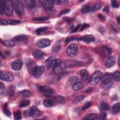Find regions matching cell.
Listing matches in <instances>:
<instances>
[{
    "instance_id": "cell-11",
    "label": "cell",
    "mask_w": 120,
    "mask_h": 120,
    "mask_svg": "<svg viewBox=\"0 0 120 120\" xmlns=\"http://www.w3.org/2000/svg\"><path fill=\"white\" fill-rule=\"evenodd\" d=\"M50 40L46 38H42L37 41L36 44L40 48H44L50 45Z\"/></svg>"
},
{
    "instance_id": "cell-38",
    "label": "cell",
    "mask_w": 120,
    "mask_h": 120,
    "mask_svg": "<svg viewBox=\"0 0 120 120\" xmlns=\"http://www.w3.org/2000/svg\"><path fill=\"white\" fill-rule=\"evenodd\" d=\"M7 21L8 24L12 25H17V24H20L21 22L20 21L15 20H7Z\"/></svg>"
},
{
    "instance_id": "cell-20",
    "label": "cell",
    "mask_w": 120,
    "mask_h": 120,
    "mask_svg": "<svg viewBox=\"0 0 120 120\" xmlns=\"http://www.w3.org/2000/svg\"><path fill=\"white\" fill-rule=\"evenodd\" d=\"M32 55L35 59H40L44 56L45 53L42 51L39 50H35L33 52Z\"/></svg>"
},
{
    "instance_id": "cell-8",
    "label": "cell",
    "mask_w": 120,
    "mask_h": 120,
    "mask_svg": "<svg viewBox=\"0 0 120 120\" xmlns=\"http://www.w3.org/2000/svg\"><path fill=\"white\" fill-rule=\"evenodd\" d=\"M0 79L6 82H11L14 80L12 73L7 71H1L0 73Z\"/></svg>"
},
{
    "instance_id": "cell-46",
    "label": "cell",
    "mask_w": 120,
    "mask_h": 120,
    "mask_svg": "<svg viewBox=\"0 0 120 120\" xmlns=\"http://www.w3.org/2000/svg\"><path fill=\"white\" fill-rule=\"evenodd\" d=\"M70 11V10L69 9H65V10H64L61 11L60 12V15H59V16H61L62 15H64V14H67V13H69Z\"/></svg>"
},
{
    "instance_id": "cell-13",
    "label": "cell",
    "mask_w": 120,
    "mask_h": 120,
    "mask_svg": "<svg viewBox=\"0 0 120 120\" xmlns=\"http://www.w3.org/2000/svg\"><path fill=\"white\" fill-rule=\"evenodd\" d=\"M45 70V67L43 66H37L33 75L36 78H39L43 74Z\"/></svg>"
},
{
    "instance_id": "cell-35",
    "label": "cell",
    "mask_w": 120,
    "mask_h": 120,
    "mask_svg": "<svg viewBox=\"0 0 120 120\" xmlns=\"http://www.w3.org/2000/svg\"><path fill=\"white\" fill-rule=\"evenodd\" d=\"M5 5V0H1L0 1V13L1 15L4 14Z\"/></svg>"
},
{
    "instance_id": "cell-39",
    "label": "cell",
    "mask_w": 120,
    "mask_h": 120,
    "mask_svg": "<svg viewBox=\"0 0 120 120\" xmlns=\"http://www.w3.org/2000/svg\"><path fill=\"white\" fill-rule=\"evenodd\" d=\"M54 99L56 101V102H57L59 103H62L65 100V98L62 96H57L56 97H55L54 98Z\"/></svg>"
},
{
    "instance_id": "cell-19",
    "label": "cell",
    "mask_w": 120,
    "mask_h": 120,
    "mask_svg": "<svg viewBox=\"0 0 120 120\" xmlns=\"http://www.w3.org/2000/svg\"><path fill=\"white\" fill-rule=\"evenodd\" d=\"M28 38V36L24 34H20L17 35L13 38L12 40L15 42H22L25 40H26Z\"/></svg>"
},
{
    "instance_id": "cell-30",
    "label": "cell",
    "mask_w": 120,
    "mask_h": 120,
    "mask_svg": "<svg viewBox=\"0 0 120 120\" xmlns=\"http://www.w3.org/2000/svg\"><path fill=\"white\" fill-rule=\"evenodd\" d=\"M1 43L6 46H13L15 45V43L12 40H7L1 41Z\"/></svg>"
},
{
    "instance_id": "cell-53",
    "label": "cell",
    "mask_w": 120,
    "mask_h": 120,
    "mask_svg": "<svg viewBox=\"0 0 120 120\" xmlns=\"http://www.w3.org/2000/svg\"><path fill=\"white\" fill-rule=\"evenodd\" d=\"M77 79H78V78L76 76H73L70 79V81L71 82H75L77 80Z\"/></svg>"
},
{
    "instance_id": "cell-28",
    "label": "cell",
    "mask_w": 120,
    "mask_h": 120,
    "mask_svg": "<svg viewBox=\"0 0 120 120\" xmlns=\"http://www.w3.org/2000/svg\"><path fill=\"white\" fill-rule=\"evenodd\" d=\"M43 105L46 107H50L53 105V101L51 99H46L44 100L43 102Z\"/></svg>"
},
{
    "instance_id": "cell-24",
    "label": "cell",
    "mask_w": 120,
    "mask_h": 120,
    "mask_svg": "<svg viewBox=\"0 0 120 120\" xmlns=\"http://www.w3.org/2000/svg\"><path fill=\"white\" fill-rule=\"evenodd\" d=\"M98 119V116L97 114L93 113H89L85 116L83 118L84 120H96Z\"/></svg>"
},
{
    "instance_id": "cell-34",
    "label": "cell",
    "mask_w": 120,
    "mask_h": 120,
    "mask_svg": "<svg viewBox=\"0 0 120 120\" xmlns=\"http://www.w3.org/2000/svg\"><path fill=\"white\" fill-rule=\"evenodd\" d=\"M30 103V101L29 99H24L22 100L19 105L20 107H24L28 106Z\"/></svg>"
},
{
    "instance_id": "cell-23",
    "label": "cell",
    "mask_w": 120,
    "mask_h": 120,
    "mask_svg": "<svg viewBox=\"0 0 120 120\" xmlns=\"http://www.w3.org/2000/svg\"><path fill=\"white\" fill-rule=\"evenodd\" d=\"M18 94L22 97H29L31 95V92L28 90H23L18 92Z\"/></svg>"
},
{
    "instance_id": "cell-5",
    "label": "cell",
    "mask_w": 120,
    "mask_h": 120,
    "mask_svg": "<svg viewBox=\"0 0 120 120\" xmlns=\"http://www.w3.org/2000/svg\"><path fill=\"white\" fill-rule=\"evenodd\" d=\"M78 52V45L76 44H72L69 45L66 49V54L69 57L75 56Z\"/></svg>"
},
{
    "instance_id": "cell-3",
    "label": "cell",
    "mask_w": 120,
    "mask_h": 120,
    "mask_svg": "<svg viewBox=\"0 0 120 120\" xmlns=\"http://www.w3.org/2000/svg\"><path fill=\"white\" fill-rule=\"evenodd\" d=\"M14 8V3L11 0H6L4 13L7 16H10L12 15Z\"/></svg>"
},
{
    "instance_id": "cell-21",
    "label": "cell",
    "mask_w": 120,
    "mask_h": 120,
    "mask_svg": "<svg viewBox=\"0 0 120 120\" xmlns=\"http://www.w3.org/2000/svg\"><path fill=\"white\" fill-rule=\"evenodd\" d=\"M80 74L82 80L85 81L89 79V75L86 70L82 69L80 70Z\"/></svg>"
},
{
    "instance_id": "cell-48",
    "label": "cell",
    "mask_w": 120,
    "mask_h": 120,
    "mask_svg": "<svg viewBox=\"0 0 120 120\" xmlns=\"http://www.w3.org/2000/svg\"><path fill=\"white\" fill-rule=\"evenodd\" d=\"M90 27V25L87 23H84L82 26H81V30L82 31L84 29H86L87 28H88Z\"/></svg>"
},
{
    "instance_id": "cell-31",
    "label": "cell",
    "mask_w": 120,
    "mask_h": 120,
    "mask_svg": "<svg viewBox=\"0 0 120 120\" xmlns=\"http://www.w3.org/2000/svg\"><path fill=\"white\" fill-rule=\"evenodd\" d=\"M25 3L27 4L28 8L30 9H32L34 8L35 7V1L33 0H25Z\"/></svg>"
},
{
    "instance_id": "cell-22",
    "label": "cell",
    "mask_w": 120,
    "mask_h": 120,
    "mask_svg": "<svg viewBox=\"0 0 120 120\" xmlns=\"http://www.w3.org/2000/svg\"><path fill=\"white\" fill-rule=\"evenodd\" d=\"M110 109L109 105L106 102H102L99 106V110L101 112L107 111Z\"/></svg>"
},
{
    "instance_id": "cell-32",
    "label": "cell",
    "mask_w": 120,
    "mask_h": 120,
    "mask_svg": "<svg viewBox=\"0 0 120 120\" xmlns=\"http://www.w3.org/2000/svg\"><path fill=\"white\" fill-rule=\"evenodd\" d=\"M7 103H5L3 105V112L7 116H10L11 115V113L9 110L8 108Z\"/></svg>"
},
{
    "instance_id": "cell-55",
    "label": "cell",
    "mask_w": 120,
    "mask_h": 120,
    "mask_svg": "<svg viewBox=\"0 0 120 120\" xmlns=\"http://www.w3.org/2000/svg\"><path fill=\"white\" fill-rule=\"evenodd\" d=\"M117 21L119 23H120V16H118V17H117Z\"/></svg>"
},
{
    "instance_id": "cell-18",
    "label": "cell",
    "mask_w": 120,
    "mask_h": 120,
    "mask_svg": "<svg viewBox=\"0 0 120 120\" xmlns=\"http://www.w3.org/2000/svg\"><path fill=\"white\" fill-rule=\"evenodd\" d=\"M64 68V66L62 63L56 65L54 68H53V72L56 75H59L63 72Z\"/></svg>"
},
{
    "instance_id": "cell-50",
    "label": "cell",
    "mask_w": 120,
    "mask_h": 120,
    "mask_svg": "<svg viewBox=\"0 0 120 120\" xmlns=\"http://www.w3.org/2000/svg\"><path fill=\"white\" fill-rule=\"evenodd\" d=\"M98 16L99 17V18L100 19V20L102 21H104L105 20V16L102 15V14H99L98 15Z\"/></svg>"
},
{
    "instance_id": "cell-43",
    "label": "cell",
    "mask_w": 120,
    "mask_h": 120,
    "mask_svg": "<svg viewBox=\"0 0 120 120\" xmlns=\"http://www.w3.org/2000/svg\"><path fill=\"white\" fill-rule=\"evenodd\" d=\"M111 3L112 6L113 8H118L119 7V4L116 0H112Z\"/></svg>"
},
{
    "instance_id": "cell-25",
    "label": "cell",
    "mask_w": 120,
    "mask_h": 120,
    "mask_svg": "<svg viewBox=\"0 0 120 120\" xmlns=\"http://www.w3.org/2000/svg\"><path fill=\"white\" fill-rule=\"evenodd\" d=\"M120 103H116L112 105V113L115 114L120 112Z\"/></svg>"
},
{
    "instance_id": "cell-33",
    "label": "cell",
    "mask_w": 120,
    "mask_h": 120,
    "mask_svg": "<svg viewBox=\"0 0 120 120\" xmlns=\"http://www.w3.org/2000/svg\"><path fill=\"white\" fill-rule=\"evenodd\" d=\"M14 120H21L22 118V113L20 111H16L14 112Z\"/></svg>"
},
{
    "instance_id": "cell-41",
    "label": "cell",
    "mask_w": 120,
    "mask_h": 120,
    "mask_svg": "<svg viewBox=\"0 0 120 120\" xmlns=\"http://www.w3.org/2000/svg\"><path fill=\"white\" fill-rule=\"evenodd\" d=\"M49 18L47 16H43V17H39L37 18H35L33 20L34 21H43L47 20Z\"/></svg>"
},
{
    "instance_id": "cell-7",
    "label": "cell",
    "mask_w": 120,
    "mask_h": 120,
    "mask_svg": "<svg viewBox=\"0 0 120 120\" xmlns=\"http://www.w3.org/2000/svg\"><path fill=\"white\" fill-rule=\"evenodd\" d=\"M38 88L40 92L46 96H51L55 94L54 90L47 86H38Z\"/></svg>"
},
{
    "instance_id": "cell-47",
    "label": "cell",
    "mask_w": 120,
    "mask_h": 120,
    "mask_svg": "<svg viewBox=\"0 0 120 120\" xmlns=\"http://www.w3.org/2000/svg\"><path fill=\"white\" fill-rule=\"evenodd\" d=\"M81 25L80 24H79V25H77L71 31V33H75V32H76L78 30V29H79V28H80V27H81Z\"/></svg>"
},
{
    "instance_id": "cell-12",
    "label": "cell",
    "mask_w": 120,
    "mask_h": 120,
    "mask_svg": "<svg viewBox=\"0 0 120 120\" xmlns=\"http://www.w3.org/2000/svg\"><path fill=\"white\" fill-rule=\"evenodd\" d=\"M22 62L21 60H16L13 61L11 64V68L15 71L20 70L22 66Z\"/></svg>"
},
{
    "instance_id": "cell-10",
    "label": "cell",
    "mask_w": 120,
    "mask_h": 120,
    "mask_svg": "<svg viewBox=\"0 0 120 120\" xmlns=\"http://www.w3.org/2000/svg\"><path fill=\"white\" fill-rule=\"evenodd\" d=\"M97 10H98V8L95 4L93 5H86L82 7L81 12L83 14H86L90 12H95Z\"/></svg>"
},
{
    "instance_id": "cell-37",
    "label": "cell",
    "mask_w": 120,
    "mask_h": 120,
    "mask_svg": "<svg viewBox=\"0 0 120 120\" xmlns=\"http://www.w3.org/2000/svg\"><path fill=\"white\" fill-rule=\"evenodd\" d=\"M85 96L84 95H80L77 97H76L73 100V103H77L78 102H81L82 100L85 98Z\"/></svg>"
},
{
    "instance_id": "cell-51",
    "label": "cell",
    "mask_w": 120,
    "mask_h": 120,
    "mask_svg": "<svg viewBox=\"0 0 120 120\" xmlns=\"http://www.w3.org/2000/svg\"><path fill=\"white\" fill-rule=\"evenodd\" d=\"M103 11L104 13L107 14L109 12V8L108 6H105L103 9Z\"/></svg>"
},
{
    "instance_id": "cell-6",
    "label": "cell",
    "mask_w": 120,
    "mask_h": 120,
    "mask_svg": "<svg viewBox=\"0 0 120 120\" xmlns=\"http://www.w3.org/2000/svg\"><path fill=\"white\" fill-rule=\"evenodd\" d=\"M14 9L18 16H21L24 14V8L22 2L20 0H15L14 4Z\"/></svg>"
},
{
    "instance_id": "cell-44",
    "label": "cell",
    "mask_w": 120,
    "mask_h": 120,
    "mask_svg": "<svg viewBox=\"0 0 120 120\" xmlns=\"http://www.w3.org/2000/svg\"><path fill=\"white\" fill-rule=\"evenodd\" d=\"M4 90H5L4 85L2 82H0V93L1 95H2L4 92Z\"/></svg>"
},
{
    "instance_id": "cell-45",
    "label": "cell",
    "mask_w": 120,
    "mask_h": 120,
    "mask_svg": "<svg viewBox=\"0 0 120 120\" xmlns=\"http://www.w3.org/2000/svg\"><path fill=\"white\" fill-rule=\"evenodd\" d=\"M79 40V38H75V37H70L69 38H67L66 40H65V42L66 43H68L71 41H73V40Z\"/></svg>"
},
{
    "instance_id": "cell-40",
    "label": "cell",
    "mask_w": 120,
    "mask_h": 120,
    "mask_svg": "<svg viewBox=\"0 0 120 120\" xmlns=\"http://www.w3.org/2000/svg\"><path fill=\"white\" fill-rule=\"evenodd\" d=\"M106 113L104 112H102L99 113V116H98V119L100 120H104L106 119Z\"/></svg>"
},
{
    "instance_id": "cell-42",
    "label": "cell",
    "mask_w": 120,
    "mask_h": 120,
    "mask_svg": "<svg viewBox=\"0 0 120 120\" xmlns=\"http://www.w3.org/2000/svg\"><path fill=\"white\" fill-rule=\"evenodd\" d=\"M91 105V102L90 101H88L86 103H85L84 105H83V106L82 107V110H85L86 109H88V108H89Z\"/></svg>"
},
{
    "instance_id": "cell-29",
    "label": "cell",
    "mask_w": 120,
    "mask_h": 120,
    "mask_svg": "<svg viewBox=\"0 0 120 120\" xmlns=\"http://www.w3.org/2000/svg\"><path fill=\"white\" fill-rule=\"evenodd\" d=\"M112 79L114 81L117 82H119L120 81V72L119 71H115L112 74Z\"/></svg>"
},
{
    "instance_id": "cell-54",
    "label": "cell",
    "mask_w": 120,
    "mask_h": 120,
    "mask_svg": "<svg viewBox=\"0 0 120 120\" xmlns=\"http://www.w3.org/2000/svg\"><path fill=\"white\" fill-rule=\"evenodd\" d=\"M92 90V88L90 87V88H88V89H87L86 90H85V92L86 93H89V92L91 91Z\"/></svg>"
},
{
    "instance_id": "cell-56",
    "label": "cell",
    "mask_w": 120,
    "mask_h": 120,
    "mask_svg": "<svg viewBox=\"0 0 120 120\" xmlns=\"http://www.w3.org/2000/svg\"><path fill=\"white\" fill-rule=\"evenodd\" d=\"M118 65H119V66H120V62H119V61H120V58H118Z\"/></svg>"
},
{
    "instance_id": "cell-9",
    "label": "cell",
    "mask_w": 120,
    "mask_h": 120,
    "mask_svg": "<svg viewBox=\"0 0 120 120\" xmlns=\"http://www.w3.org/2000/svg\"><path fill=\"white\" fill-rule=\"evenodd\" d=\"M101 82L104 85L110 84L112 80V74L111 73H105L101 77Z\"/></svg>"
},
{
    "instance_id": "cell-27",
    "label": "cell",
    "mask_w": 120,
    "mask_h": 120,
    "mask_svg": "<svg viewBox=\"0 0 120 120\" xmlns=\"http://www.w3.org/2000/svg\"><path fill=\"white\" fill-rule=\"evenodd\" d=\"M83 85L82 82H76L73 84L72 86V88L75 90H78L81 89L83 87Z\"/></svg>"
},
{
    "instance_id": "cell-36",
    "label": "cell",
    "mask_w": 120,
    "mask_h": 120,
    "mask_svg": "<svg viewBox=\"0 0 120 120\" xmlns=\"http://www.w3.org/2000/svg\"><path fill=\"white\" fill-rule=\"evenodd\" d=\"M48 29V28L47 27H40L38 28L36 30V33L37 34H40L41 33L44 32L45 31H46V30H47Z\"/></svg>"
},
{
    "instance_id": "cell-17",
    "label": "cell",
    "mask_w": 120,
    "mask_h": 120,
    "mask_svg": "<svg viewBox=\"0 0 120 120\" xmlns=\"http://www.w3.org/2000/svg\"><path fill=\"white\" fill-rule=\"evenodd\" d=\"M115 61L116 60L114 56H110L106 60L105 64L107 68H109L112 67L115 64Z\"/></svg>"
},
{
    "instance_id": "cell-14",
    "label": "cell",
    "mask_w": 120,
    "mask_h": 120,
    "mask_svg": "<svg viewBox=\"0 0 120 120\" xmlns=\"http://www.w3.org/2000/svg\"><path fill=\"white\" fill-rule=\"evenodd\" d=\"M27 65V68L28 72L31 74L32 75L33 74V73L35 71V69L37 66H36L35 62H34L32 60H30L26 64Z\"/></svg>"
},
{
    "instance_id": "cell-49",
    "label": "cell",
    "mask_w": 120,
    "mask_h": 120,
    "mask_svg": "<svg viewBox=\"0 0 120 120\" xmlns=\"http://www.w3.org/2000/svg\"><path fill=\"white\" fill-rule=\"evenodd\" d=\"M0 24L1 25H6L8 24L7 23V20H2L1 19H0Z\"/></svg>"
},
{
    "instance_id": "cell-26",
    "label": "cell",
    "mask_w": 120,
    "mask_h": 120,
    "mask_svg": "<svg viewBox=\"0 0 120 120\" xmlns=\"http://www.w3.org/2000/svg\"><path fill=\"white\" fill-rule=\"evenodd\" d=\"M15 89V88L14 86H13V85L10 86L7 89V90H6V92H7V95L9 96H10V97L12 96L14 94Z\"/></svg>"
},
{
    "instance_id": "cell-2",
    "label": "cell",
    "mask_w": 120,
    "mask_h": 120,
    "mask_svg": "<svg viewBox=\"0 0 120 120\" xmlns=\"http://www.w3.org/2000/svg\"><path fill=\"white\" fill-rule=\"evenodd\" d=\"M102 76V73L99 70L95 71L91 75L89 78V82L90 85H94L97 84L101 79Z\"/></svg>"
},
{
    "instance_id": "cell-1",
    "label": "cell",
    "mask_w": 120,
    "mask_h": 120,
    "mask_svg": "<svg viewBox=\"0 0 120 120\" xmlns=\"http://www.w3.org/2000/svg\"><path fill=\"white\" fill-rule=\"evenodd\" d=\"M62 63V60L61 59H57L54 56H51L46 60L45 64L46 68H54L56 65Z\"/></svg>"
},
{
    "instance_id": "cell-4",
    "label": "cell",
    "mask_w": 120,
    "mask_h": 120,
    "mask_svg": "<svg viewBox=\"0 0 120 120\" xmlns=\"http://www.w3.org/2000/svg\"><path fill=\"white\" fill-rule=\"evenodd\" d=\"M40 111L35 106H33L29 110H25L24 112V114L26 116H30L34 118L38 117L40 115Z\"/></svg>"
},
{
    "instance_id": "cell-52",
    "label": "cell",
    "mask_w": 120,
    "mask_h": 120,
    "mask_svg": "<svg viewBox=\"0 0 120 120\" xmlns=\"http://www.w3.org/2000/svg\"><path fill=\"white\" fill-rule=\"evenodd\" d=\"M52 3L53 4H56V5H59L61 4V0H52Z\"/></svg>"
},
{
    "instance_id": "cell-16",
    "label": "cell",
    "mask_w": 120,
    "mask_h": 120,
    "mask_svg": "<svg viewBox=\"0 0 120 120\" xmlns=\"http://www.w3.org/2000/svg\"><path fill=\"white\" fill-rule=\"evenodd\" d=\"M79 40L82 41L86 43H90L95 41V37L92 35H85L79 38Z\"/></svg>"
},
{
    "instance_id": "cell-15",
    "label": "cell",
    "mask_w": 120,
    "mask_h": 120,
    "mask_svg": "<svg viewBox=\"0 0 120 120\" xmlns=\"http://www.w3.org/2000/svg\"><path fill=\"white\" fill-rule=\"evenodd\" d=\"M43 7L47 10H51L52 9L53 7V4L52 0H42L41 1Z\"/></svg>"
}]
</instances>
